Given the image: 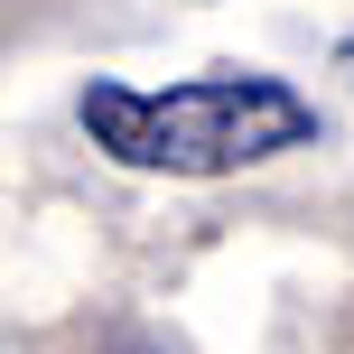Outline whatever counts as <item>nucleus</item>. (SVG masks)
<instances>
[{
	"mask_svg": "<svg viewBox=\"0 0 354 354\" xmlns=\"http://www.w3.org/2000/svg\"><path fill=\"white\" fill-rule=\"evenodd\" d=\"M75 122L112 168H140V177H243L317 140V103L280 75H187V84L93 75Z\"/></svg>",
	"mask_w": 354,
	"mask_h": 354,
	"instance_id": "1",
	"label": "nucleus"
},
{
	"mask_svg": "<svg viewBox=\"0 0 354 354\" xmlns=\"http://www.w3.org/2000/svg\"><path fill=\"white\" fill-rule=\"evenodd\" d=\"M336 66H354V37H345V47H336Z\"/></svg>",
	"mask_w": 354,
	"mask_h": 354,
	"instance_id": "2",
	"label": "nucleus"
}]
</instances>
